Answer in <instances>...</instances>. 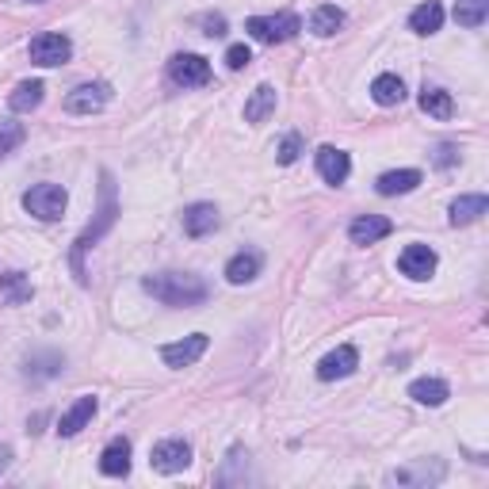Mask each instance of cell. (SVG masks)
<instances>
[{
    "mask_svg": "<svg viewBox=\"0 0 489 489\" xmlns=\"http://www.w3.org/2000/svg\"><path fill=\"white\" fill-rule=\"evenodd\" d=\"M371 96H375V104H383V107L402 104V100H405V85H402V77H394V73L375 77V85H371Z\"/></svg>",
    "mask_w": 489,
    "mask_h": 489,
    "instance_id": "28",
    "label": "cell"
},
{
    "mask_svg": "<svg viewBox=\"0 0 489 489\" xmlns=\"http://www.w3.org/2000/svg\"><path fill=\"white\" fill-rule=\"evenodd\" d=\"M219 207L214 203H192V207L184 211V234L187 237H207L219 229Z\"/></svg>",
    "mask_w": 489,
    "mask_h": 489,
    "instance_id": "12",
    "label": "cell"
},
{
    "mask_svg": "<svg viewBox=\"0 0 489 489\" xmlns=\"http://www.w3.org/2000/svg\"><path fill=\"white\" fill-rule=\"evenodd\" d=\"M420 112L432 115V119H452V115H455L452 92H443V88H425V92H420Z\"/></svg>",
    "mask_w": 489,
    "mask_h": 489,
    "instance_id": "26",
    "label": "cell"
},
{
    "mask_svg": "<svg viewBox=\"0 0 489 489\" xmlns=\"http://www.w3.org/2000/svg\"><path fill=\"white\" fill-rule=\"evenodd\" d=\"M203 352H207V333H192V336H184V341L161 348V360L169 367H192Z\"/></svg>",
    "mask_w": 489,
    "mask_h": 489,
    "instance_id": "10",
    "label": "cell"
},
{
    "mask_svg": "<svg viewBox=\"0 0 489 489\" xmlns=\"http://www.w3.org/2000/svg\"><path fill=\"white\" fill-rule=\"evenodd\" d=\"M31 4H43V0H31Z\"/></svg>",
    "mask_w": 489,
    "mask_h": 489,
    "instance_id": "37",
    "label": "cell"
},
{
    "mask_svg": "<svg viewBox=\"0 0 489 489\" xmlns=\"http://www.w3.org/2000/svg\"><path fill=\"white\" fill-rule=\"evenodd\" d=\"M142 291L153 294L157 303L165 306H203L207 303V283L192 271H161V276H145L142 279Z\"/></svg>",
    "mask_w": 489,
    "mask_h": 489,
    "instance_id": "2",
    "label": "cell"
},
{
    "mask_svg": "<svg viewBox=\"0 0 489 489\" xmlns=\"http://www.w3.org/2000/svg\"><path fill=\"white\" fill-rule=\"evenodd\" d=\"M261 264H264L261 253H256V249H244V253H237L234 261L226 264V279L234 283V287H241V283H253L256 276H261Z\"/></svg>",
    "mask_w": 489,
    "mask_h": 489,
    "instance_id": "19",
    "label": "cell"
},
{
    "mask_svg": "<svg viewBox=\"0 0 489 489\" xmlns=\"http://www.w3.org/2000/svg\"><path fill=\"white\" fill-rule=\"evenodd\" d=\"M35 298V287L23 271H4L0 276V306H23Z\"/></svg>",
    "mask_w": 489,
    "mask_h": 489,
    "instance_id": "18",
    "label": "cell"
},
{
    "mask_svg": "<svg viewBox=\"0 0 489 489\" xmlns=\"http://www.w3.org/2000/svg\"><path fill=\"white\" fill-rule=\"evenodd\" d=\"M73 58V43L65 35L58 31H43V35H35L31 38V62L35 65H62V62H70Z\"/></svg>",
    "mask_w": 489,
    "mask_h": 489,
    "instance_id": "8",
    "label": "cell"
},
{
    "mask_svg": "<svg viewBox=\"0 0 489 489\" xmlns=\"http://www.w3.org/2000/svg\"><path fill=\"white\" fill-rule=\"evenodd\" d=\"M356 367H360V352L352 344H341V348L329 352V356L318 363V378H325V383H333V378H348Z\"/></svg>",
    "mask_w": 489,
    "mask_h": 489,
    "instance_id": "11",
    "label": "cell"
},
{
    "mask_svg": "<svg viewBox=\"0 0 489 489\" xmlns=\"http://www.w3.org/2000/svg\"><path fill=\"white\" fill-rule=\"evenodd\" d=\"M65 207H70V195H65L62 184H35L31 192H23V211L35 214L38 222L62 219Z\"/></svg>",
    "mask_w": 489,
    "mask_h": 489,
    "instance_id": "4",
    "label": "cell"
},
{
    "mask_svg": "<svg viewBox=\"0 0 489 489\" xmlns=\"http://www.w3.org/2000/svg\"><path fill=\"white\" fill-rule=\"evenodd\" d=\"M489 16V0H459L455 4V20L463 27H482Z\"/></svg>",
    "mask_w": 489,
    "mask_h": 489,
    "instance_id": "30",
    "label": "cell"
},
{
    "mask_svg": "<svg viewBox=\"0 0 489 489\" xmlns=\"http://www.w3.org/2000/svg\"><path fill=\"white\" fill-rule=\"evenodd\" d=\"M318 172H321V180H329V184H344L348 172H352V161H348L344 149L321 145L318 149Z\"/></svg>",
    "mask_w": 489,
    "mask_h": 489,
    "instance_id": "15",
    "label": "cell"
},
{
    "mask_svg": "<svg viewBox=\"0 0 489 489\" xmlns=\"http://www.w3.org/2000/svg\"><path fill=\"white\" fill-rule=\"evenodd\" d=\"M27 138V130H23V122H12V119H0V161H4L12 149H20Z\"/></svg>",
    "mask_w": 489,
    "mask_h": 489,
    "instance_id": "31",
    "label": "cell"
},
{
    "mask_svg": "<svg viewBox=\"0 0 489 489\" xmlns=\"http://www.w3.org/2000/svg\"><path fill=\"white\" fill-rule=\"evenodd\" d=\"M410 27L417 35H436L443 27V4H440V0H425V4H417L413 16H410Z\"/></svg>",
    "mask_w": 489,
    "mask_h": 489,
    "instance_id": "20",
    "label": "cell"
},
{
    "mask_svg": "<svg viewBox=\"0 0 489 489\" xmlns=\"http://www.w3.org/2000/svg\"><path fill=\"white\" fill-rule=\"evenodd\" d=\"M107 104H112V85L92 80V85H80V88H73L70 96H65V112H70V115H96V112H104Z\"/></svg>",
    "mask_w": 489,
    "mask_h": 489,
    "instance_id": "7",
    "label": "cell"
},
{
    "mask_svg": "<svg viewBox=\"0 0 489 489\" xmlns=\"http://www.w3.org/2000/svg\"><path fill=\"white\" fill-rule=\"evenodd\" d=\"M199 27H203V35L222 38L226 35V16H214V12H207V16H199Z\"/></svg>",
    "mask_w": 489,
    "mask_h": 489,
    "instance_id": "35",
    "label": "cell"
},
{
    "mask_svg": "<svg viewBox=\"0 0 489 489\" xmlns=\"http://www.w3.org/2000/svg\"><path fill=\"white\" fill-rule=\"evenodd\" d=\"M43 96H46L43 80H23V85H16V92L8 96V107H12V112H20V115H27V112H35V107L43 104Z\"/></svg>",
    "mask_w": 489,
    "mask_h": 489,
    "instance_id": "21",
    "label": "cell"
},
{
    "mask_svg": "<svg viewBox=\"0 0 489 489\" xmlns=\"http://www.w3.org/2000/svg\"><path fill=\"white\" fill-rule=\"evenodd\" d=\"M341 27H344V12L336 4H321V8H314V16H310V31L321 35V38L336 35Z\"/></svg>",
    "mask_w": 489,
    "mask_h": 489,
    "instance_id": "25",
    "label": "cell"
},
{
    "mask_svg": "<svg viewBox=\"0 0 489 489\" xmlns=\"http://www.w3.org/2000/svg\"><path fill=\"white\" fill-rule=\"evenodd\" d=\"M432 165H436V169H452V165H459V149H455L452 142H440L436 153H432Z\"/></svg>",
    "mask_w": 489,
    "mask_h": 489,
    "instance_id": "33",
    "label": "cell"
},
{
    "mask_svg": "<svg viewBox=\"0 0 489 489\" xmlns=\"http://www.w3.org/2000/svg\"><path fill=\"white\" fill-rule=\"evenodd\" d=\"M92 417H96V398H92V394H85V398H77L70 410L62 413V420H58V436H77V432L85 428Z\"/></svg>",
    "mask_w": 489,
    "mask_h": 489,
    "instance_id": "16",
    "label": "cell"
},
{
    "mask_svg": "<svg viewBox=\"0 0 489 489\" xmlns=\"http://www.w3.org/2000/svg\"><path fill=\"white\" fill-rule=\"evenodd\" d=\"M447 478V467L443 459H420V463L410 467H398L386 474V485H410V489H428V485H440Z\"/></svg>",
    "mask_w": 489,
    "mask_h": 489,
    "instance_id": "5",
    "label": "cell"
},
{
    "mask_svg": "<svg viewBox=\"0 0 489 489\" xmlns=\"http://www.w3.org/2000/svg\"><path fill=\"white\" fill-rule=\"evenodd\" d=\"M398 268H402V276H410V279H428L432 271H436V253H432L428 244H410V249L398 256Z\"/></svg>",
    "mask_w": 489,
    "mask_h": 489,
    "instance_id": "13",
    "label": "cell"
},
{
    "mask_svg": "<svg viewBox=\"0 0 489 489\" xmlns=\"http://www.w3.org/2000/svg\"><path fill=\"white\" fill-rule=\"evenodd\" d=\"M100 470L107 474V478H127L130 474V440L115 436L112 443H107L104 455H100Z\"/></svg>",
    "mask_w": 489,
    "mask_h": 489,
    "instance_id": "17",
    "label": "cell"
},
{
    "mask_svg": "<svg viewBox=\"0 0 489 489\" xmlns=\"http://www.w3.org/2000/svg\"><path fill=\"white\" fill-rule=\"evenodd\" d=\"M249 62H253L249 46H241V43H237V46H229V50H226V65H229V70H234V73H241Z\"/></svg>",
    "mask_w": 489,
    "mask_h": 489,
    "instance_id": "34",
    "label": "cell"
},
{
    "mask_svg": "<svg viewBox=\"0 0 489 489\" xmlns=\"http://www.w3.org/2000/svg\"><path fill=\"white\" fill-rule=\"evenodd\" d=\"M410 398L420 402V405H432V410H436V405L447 402V383H443V378H417V383L410 386Z\"/></svg>",
    "mask_w": 489,
    "mask_h": 489,
    "instance_id": "27",
    "label": "cell"
},
{
    "mask_svg": "<svg viewBox=\"0 0 489 489\" xmlns=\"http://www.w3.org/2000/svg\"><path fill=\"white\" fill-rule=\"evenodd\" d=\"M390 229H394V222L383 219V214H360V219L348 226V237H352V244H375V241L390 237Z\"/></svg>",
    "mask_w": 489,
    "mask_h": 489,
    "instance_id": "14",
    "label": "cell"
},
{
    "mask_svg": "<svg viewBox=\"0 0 489 489\" xmlns=\"http://www.w3.org/2000/svg\"><path fill=\"white\" fill-rule=\"evenodd\" d=\"M420 184V172L417 169H398V172H383L378 176V195H405L413 192V187Z\"/></svg>",
    "mask_w": 489,
    "mask_h": 489,
    "instance_id": "22",
    "label": "cell"
},
{
    "mask_svg": "<svg viewBox=\"0 0 489 489\" xmlns=\"http://www.w3.org/2000/svg\"><path fill=\"white\" fill-rule=\"evenodd\" d=\"M149 463H153L157 474H180L192 463V447H187V440H161L149 452Z\"/></svg>",
    "mask_w": 489,
    "mask_h": 489,
    "instance_id": "9",
    "label": "cell"
},
{
    "mask_svg": "<svg viewBox=\"0 0 489 489\" xmlns=\"http://www.w3.org/2000/svg\"><path fill=\"white\" fill-rule=\"evenodd\" d=\"M12 467V447H0V474Z\"/></svg>",
    "mask_w": 489,
    "mask_h": 489,
    "instance_id": "36",
    "label": "cell"
},
{
    "mask_svg": "<svg viewBox=\"0 0 489 489\" xmlns=\"http://www.w3.org/2000/svg\"><path fill=\"white\" fill-rule=\"evenodd\" d=\"M303 134H287V138L279 142V149H276V157H279V165H294L298 157H303Z\"/></svg>",
    "mask_w": 489,
    "mask_h": 489,
    "instance_id": "32",
    "label": "cell"
},
{
    "mask_svg": "<svg viewBox=\"0 0 489 489\" xmlns=\"http://www.w3.org/2000/svg\"><path fill=\"white\" fill-rule=\"evenodd\" d=\"M244 31H249L256 43H287V38H294L298 31H303V20L294 16V12H276V16H253L249 23H244Z\"/></svg>",
    "mask_w": 489,
    "mask_h": 489,
    "instance_id": "3",
    "label": "cell"
},
{
    "mask_svg": "<svg viewBox=\"0 0 489 489\" xmlns=\"http://www.w3.org/2000/svg\"><path fill=\"white\" fill-rule=\"evenodd\" d=\"M169 77L180 88H203L211 80V62L199 58V54H176L169 62Z\"/></svg>",
    "mask_w": 489,
    "mask_h": 489,
    "instance_id": "6",
    "label": "cell"
},
{
    "mask_svg": "<svg viewBox=\"0 0 489 489\" xmlns=\"http://www.w3.org/2000/svg\"><path fill=\"white\" fill-rule=\"evenodd\" d=\"M485 211H489V199H485V195H459V199L452 203V226L478 222Z\"/></svg>",
    "mask_w": 489,
    "mask_h": 489,
    "instance_id": "23",
    "label": "cell"
},
{
    "mask_svg": "<svg viewBox=\"0 0 489 489\" xmlns=\"http://www.w3.org/2000/svg\"><path fill=\"white\" fill-rule=\"evenodd\" d=\"M62 367L65 360L58 352H38V356L27 360V378H54V375H62Z\"/></svg>",
    "mask_w": 489,
    "mask_h": 489,
    "instance_id": "29",
    "label": "cell"
},
{
    "mask_svg": "<svg viewBox=\"0 0 489 489\" xmlns=\"http://www.w3.org/2000/svg\"><path fill=\"white\" fill-rule=\"evenodd\" d=\"M271 112H276V88H271V85H256L249 104H244V122H264Z\"/></svg>",
    "mask_w": 489,
    "mask_h": 489,
    "instance_id": "24",
    "label": "cell"
},
{
    "mask_svg": "<svg viewBox=\"0 0 489 489\" xmlns=\"http://www.w3.org/2000/svg\"><path fill=\"white\" fill-rule=\"evenodd\" d=\"M115 219H119V203H115V176L112 172H100V211H96V222H88V229L80 234L77 241H73V253H70V264H73V276H77V283L85 287L88 283V271H85V253L96 244L107 229L115 226Z\"/></svg>",
    "mask_w": 489,
    "mask_h": 489,
    "instance_id": "1",
    "label": "cell"
}]
</instances>
